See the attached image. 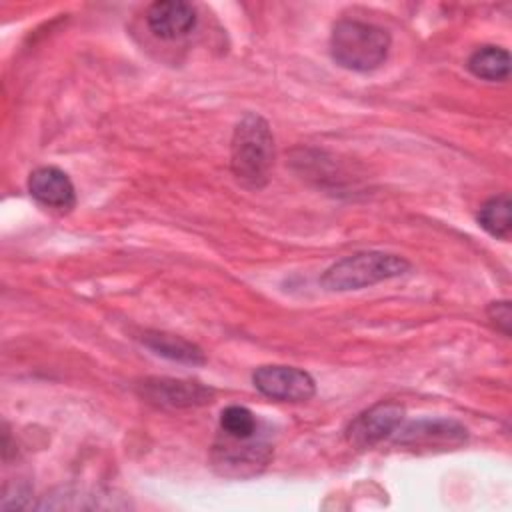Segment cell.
I'll list each match as a JSON object with an SVG mask.
<instances>
[{
  "label": "cell",
  "mask_w": 512,
  "mask_h": 512,
  "mask_svg": "<svg viewBox=\"0 0 512 512\" xmlns=\"http://www.w3.org/2000/svg\"><path fill=\"white\" fill-rule=\"evenodd\" d=\"M144 400L164 408H194L212 402L214 390L194 380L176 378H146L140 384Z\"/></svg>",
  "instance_id": "52a82bcc"
},
{
  "label": "cell",
  "mask_w": 512,
  "mask_h": 512,
  "mask_svg": "<svg viewBox=\"0 0 512 512\" xmlns=\"http://www.w3.org/2000/svg\"><path fill=\"white\" fill-rule=\"evenodd\" d=\"M404 420V406L398 402H378L372 408L358 414L348 430V442L356 448H370L390 434H394Z\"/></svg>",
  "instance_id": "8992f818"
},
{
  "label": "cell",
  "mask_w": 512,
  "mask_h": 512,
  "mask_svg": "<svg viewBox=\"0 0 512 512\" xmlns=\"http://www.w3.org/2000/svg\"><path fill=\"white\" fill-rule=\"evenodd\" d=\"M220 428L226 436L248 440L256 434L258 422L256 416L246 406H226L220 414Z\"/></svg>",
  "instance_id": "5bb4252c"
},
{
  "label": "cell",
  "mask_w": 512,
  "mask_h": 512,
  "mask_svg": "<svg viewBox=\"0 0 512 512\" xmlns=\"http://www.w3.org/2000/svg\"><path fill=\"white\" fill-rule=\"evenodd\" d=\"M390 50V36L384 28L360 22L340 20L330 34L332 58L348 70L368 72L378 68Z\"/></svg>",
  "instance_id": "7a4b0ae2"
},
{
  "label": "cell",
  "mask_w": 512,
  "mask_h": 512,
  "mask_svg": "<svg viewBox=\"0 0 512 512\" xmlns=\"http://www.w3.org/2000/svg\"><path fill=\"white\" fill-rule=\"evenodd\" d=\"M248 440L226 436L222 444L214 446L212 460H214V466L220 470V474L246 478V476L258 474L266 466V462L270 460V448L264 444L248 442Z\"/></svg>",
  "instance_id": "ba28073f"
},
{
  "label": "cell",
  "mask_w": 512,
  "mask_h": 512,
  "mask_svg": "<svg viewBox=\"0 0 512 512\" xmlns=\"http://www.w3.org/2000/svg\"><path fill=\"white\" fill-rule=\"evenodd\" d=\"M142 342L154 350L160 356H166L170 360H178V362H186V364H202L204 362V352L188 342L182 336H174V334H166V332H146Z\"/></svg>",
  "instance_id": "8fae6325"
},
{
  "label": "cell",
  "mask_w": 512,
  "mask_h": 512,
  "mask_svg": "<svg viewBox=\"0 0 512 512\" xmlns=\"http://www.w3.org/2000/svg\"><path fill=\"white\" fill-rule=\"evenodd\" d=\"M146 24L154 36L162 40H176L194 30L196 8L182 0L154 2L146 12Z\"/></svg>",
  "instance_id": "30bf717a"
},
{
  "label": "cell",
  "mask_w": 512,
  "mask_h": 512,
  "mask_svg": "<svg viewBox=\"0 0 512 512\" xmlns=\"http://www.w3.org/2000/svg\"><path fill=\"white\" fill-rule=\"evenodd\" d=\"M468 70L482 80H506L510 74V54L500 46H482L468 58Z\"/></svg>",
  "instance_id": "7c38bea8"
},
{
  "label": "cell",
  "mask_w": 512,
  "mask_h": 512,
  "mask_svg": "<svg viewBox=\"0 0 512 512\" xmlns=\"http://www.w3.org/2000/svg\"><path fill=\"white\" fill-rule=\"evenodd\" d=\"M488 318L492 320V324L502 330L504 334H510V322H512V312H510V302L502 300V302H492L488 306Z\"/></svg>",
  "instance_id": "9a60e30c"
},
{
  "label": "cell",
  "mask_w": 512,
  "mask_h": 512,
  "mask_svg": "<svg viewBox=\"0 0 512 512\" xmlns=\"http://www.w3.org/2000/svg\"><path fill=\"white\" fill-rule=\"evenodd\" d=\"M274 166V136L270 124L258 114H246L234 128L230 142V168L246 188L266 186Z\"/></svg>",
  "instance_id": "6da1fadb"
},
{
  "label": "cell",
  "mask_w": 512,
  "mask_h": 512,
  "mask_svg": "<svg viewBox=\"0 0 512 512\" xmlns=\"http://www.w3.org/2000/svg\"><path fill=\"white\" fill-rule=\"evenodd\" d=\"M256 390L280 402H306L314 396V378L294 366H260L252 374Z\"/></svg>",
  "instance_id": "277c9868"
},
{
  "label": "cell",
  "mask_w": 512,
  "mask_h": 512,
  "mask_svg": "<svg viewBox=\"0 0 512 512\" xmlns=\"http://www.w3.org/2000/svg\"><path fill=\"white\" fill-rule=\"evenodd\" d=\"M396 442L414 450H450L466 442V428L446 418H424L400 428Z\"/></svg>",
  "instance_id": "5b68a950"
},
{
  "label": "cell",
  "mask_w": 512,
  "mask_h": 512,
  "mask_svg": "<svg viewBox=\"0 0 512 512\" xmlns=\"http://www.w3.org/2000/svg\"><path fill=\"white\" fill-rule=\"evenodd\" d=\"M30 196L52 210L68 212L76 204L74 184L68 174L56 166H40L28 176Z\"/></svg>",
  "instance_id": "9c48e42d"
},
{
  "label": "cell",
  "mask_w": 512,
  "mask_h": 512,
  "mask_svg": "<svg viewBox=\"0 0 512 512\" xmlns=\"http://www.w3.org/2000/svg\"><path fill=\"white\" fill-rule=\"evenodd\" d=\"M408 270L410 262L402 256L388 252H358L332 264L320 282L326 290L346 292L402 276Z\"/></svg>",
  "instance_id": "3957f363"
},
{
  "label": "cell",
  "mask_w": 512,
  "mask_h": 512,
  "mask_svg": "<svg viewBox=\"0 0 512 512\" xmlns=\"http://www.w3.org/2000/svg\"><path fill=\"white\" fill-rule=\"evenodd\" d=\"M512 202L508 194H498L488 198L478 210V224L494 238L508 240L512 234Z\"/></svg>",
  "instance_id": "4fadbf2b"
}]
</instances>
